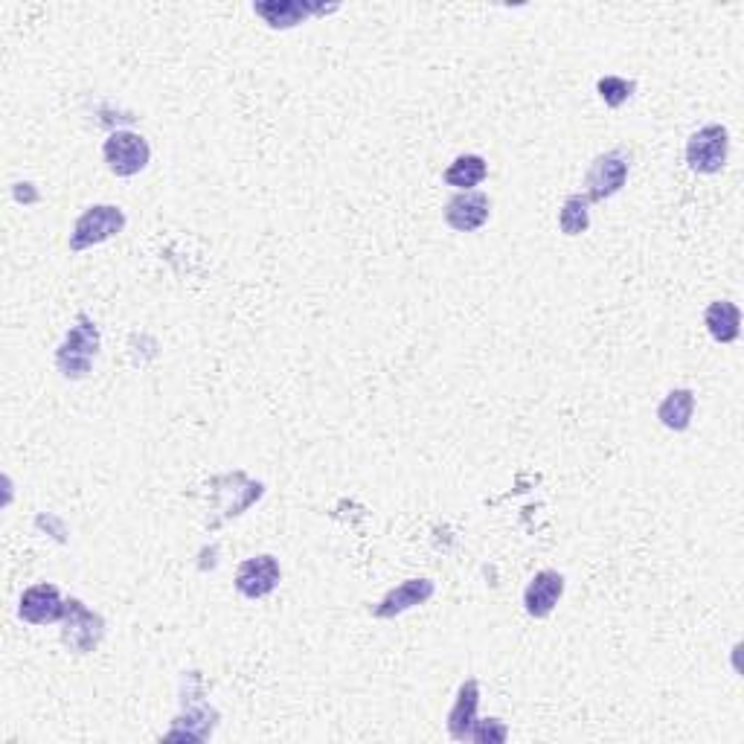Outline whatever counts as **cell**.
I'll list each match as a JSON object with an SVG mask.
<instances>
[{
    "label": "cell",
    "instance_id": "1",
    "mask_svg": "<svg viewBox=\"0 0 744 744\" xmlns=\"http://www.w3.org/2000/svg\"><path fill=\"white\" fill-rule=\"evenodd\" d=\"M99 355V329L91 317L76 315V324L56 349V367L65 378H85Z\"/></svg>",
    "mask_w": 744,
    "mask_h": 744
},
{
    "label": "cell",
    "instance_id": "2",
    "mask_svg": "<svg viewBox=\"0 0 744 744\" xmlns=\"http://www.w3.org/2000/svg\"><path fill=\"white\" fill-rule=\"evenodd\" d=\"M126 230V212L113 204H93L82 216L76 218L73 234H70V250L82 254V250L102 245V241L113 239L117 234Z\"/></svg>",
    "mask_w": 744,
    "mask_h": 744
},
{
    "label": "cell",
    "instance_id": "3",
    "mask_svg": "<svg viewBox=\"0 0 744 744\" xmlns=\"http://www.w3.org/2000/svg\"><path fill=\"white\" fill-rule=\"evenodd\" d=\"M106 637V623L82 599H68L61 617V643L76 654H88Z\"/></svg>",
    "mask_w": 744,
    "mask_h": 744
},
{
    "label": "cell",
    "instance_id": "4",
    "mask_svg": "<svg viewBox=\"0 0 744 744\" xmlns=\"http://www.w3.org/2000/svg\"><path fill=\"white\" fill-rule=\"evenodd\" d=\"M730 135L724 126H704L686 140V163L692 172L715 175L727 166Z\"/></svg>",
    "mask_w": 744,
    "mask_h": 744
},
{
    "label": "cell",
    "instance_id": "5",
    "mask_svg": "<svg viewBox=\"0 0 744 744\" xmlns=\"http://www.w3.org/2000/svg\"><path fill=\"white\" fill-rule=\"evenodd\" d=\"M102 158H106L108 169L117 178H135V175H140L149 166L151 149L143 135L113 131V135H108L106 146H102Z\"/></svg>",
    "mask_w": 744,
    "mask_h": 744
},
{
    "label": "cell",
    "instance_id": "6",
    "mask_svg": "<svg viewBox=\"0 0 744 744\" xmlns=\"http://www.w3.org/2000/svg\"><path fill=\"white\" fill-rule=\"evenodd\" d=\"M628 155L619 149L605 151L591 163L585 178V198L587 201H605L614 198L628 181Z\"/></svg>",
    "mask_w": 744,
    "mask_h": 744
},
{
    "label": "cell",
    "instance_id": "7",
    "mask_svg": "<svg viewBox=\"0 0 744 744\" xmlns=\"http://www.w3.org/2000/svg\"><path fill=\"white\" fill-rule=\"evenodd\" d=\"M254 12L271 30H291L315 16L338 12V7H324V3H309V0H268V3H254Z\"/></svg>",
    "mask_w": 744,
    "mask_h": 744
},
{
    "label": "cell",
    "instance_id": "8",
    "mask_svg": "<svg viewBox=\"0 0 744 744\" xmlns=\"http://www.w3.org/2000/svg\"><path fill=\"white\" fill-rule=\"evenodd\" d=\"M282 579L279 562L274 556H254L248 562L239 564L236 571V591L248 599H262V596L274 594Z\"/></svg>",
    "mask_w": 744,
    "mask_h": 744
},
{
    "label": "cell",
    "instance_id": "9",
    "mask_svg": "<svg viewBox=\"0 0 744 744\" xmlns=\"http://www.w3.org/2000/svg\"><path fill=\"white\" fill-rule=\"evenodd\" d=\"M65 608H68V602L61 599L59 587L47 585V582L27 587L21 594V602H18V614H21L23 623L30 625L59 623L65 617Z\"/></svg>",
    "mask_w": 744,
    "mask_h": 744
},
{
    "label": "cell",
    "instance_id": "10",
    "mask_svg": "<svg viewBox=\"0 0 744 744\" xmlns=\"http://www.w3.org/2000/svg\"><path fill=\"white\" fill-rule=\"evenodd\" d=\"M492 204L489 198L477 192V189H468V192H457L452 201L445 204V221L452 230L457 234H474L480 230L486 221H489Z\"/></svg>",
    "mask_w": 744,
    "mask_h": 744
},
{
    "label": "cell",
    "instance_id": "11",
    "mask_svg": "<svg viewBox=\"0 0 744 744\" xmlns=\"http://www.w3.org/2000/svg\"><path fill=\"white\" fill-rule=\"evenodd\" d=\"M564 596V576L558 571H542L529 579L524 591V608L529 617L547 619Z\"/></svg>",
    "mask_w": 744,
    "mask_h": 744
},
{
    "label": "cell",
    "instance_id": "12",
    "mask_svg": "<svg viewBox=\"0 0 744 744\" xmlns=\"http://www.w3.org/2000/svg\"><path fill=\"white\" fill-rule=\"evenodd\" d=\"M434 594H436V585L430 579H407V582H401V585L393 587L390 594L378 602L376 608H373V617H378V619L399 617V614H405V611L430 602V596Z\"/></svg>",
    "mask_w": 744,
    "mask_h": 744
},
{
    "label": "cell",
    "instance_id": "13",
    "mask_svg": "<svg viewBox=\"0 0 744 744\" xmlns=\"http://www.w3.org/2000/svg\"><path fill=\"white\" fill-rule=\"evenodd\" d=\"M477 707H480V684L468 677L466 684L457 690V701L448 713V733L457 742H466L468 733H472L474 722H477Z\"/></svg>",
    "mask_w": 744,
    "mask_h": 744
},
{
    "label": "cell",
    "instance_id": "14",
    "mask_svg": "<svg viewBox=\"0 0 744 744\" xmlns=\"http://www.w3.org/2000/svg\"><path fill=\"white\" fill-rule=\"evenodd\" d=\"M704 326L713 335V340H718V344H733L742 335V311H738L736 302L715 300L704 311Z\"/></svg>",
    "mask_w": 744,
    "mask_h": 744
},
{
    "label": "cell",
    "instance_id": "15",
    "mask_svg": "<svg viewBox=\"0 0 744 744\" xmlns=\"http://www.w3.org/2000/svg\"><path fill=\"white\" fill-rule=\"evenodd\" d=\"M692 414H695V393L690 387H677V390L666 393V399L657 407V419H661L663 428L686 430L692 425Z\"/></svg>",
    "mask_w": 744,
    "mask_h": 744
},
{
    "label": "cell",
    "instance_id": "16",
    "mask_svg": "<svg viewBox=\"0 0 744 744\" xmlns=\"http://www.w3.org/2000/svg\"><path fill=\"white\" fill-rule=\"evenodd\" d=\"M486 175H489V163L480 155H459L448 169H445V183L459 192H468L477 183L486 181Z\"/></svg>",
    "mask_w": 744,
    "mask_h": 744
},
{
    "label": "cell",
    "instance_id": "17",
    "mask_svg": "<svg viewBox=\"0 0 744 744\" xmlns=\"http://www.w3.org/2000/svg\"><path fill=\"white\" fill-rule=\"evenodd\" d=\"M558 227L564 236H582L591 227V201L585 196H571L562 204Z\"/></svg>",
    "mask_w": 744,
    "mask_h": 744
},
{
    "label": "cell",
    "instance_id": "18",
    "mask_svg": "<svg viewBox=\"0 0 744 744\" xmlns=\"http://www.w3.org/2000/svg\"><path fill=\"white\" fill-rule=\"evenodd\" d=\"M596 91H599V97H602V102H605V106L619 108L634 97L637 85H634L632 79H623V76H602L599 82H596Z\"/></svg>",
    "mask_w": 744,
    "mask_h": 744
},
{
    "label": "cell",
    "instance_id": "19",
    "mask_svg": "<svg viewBox=\"0 0 744 744\" xmlns=\"http://www.w3.org/2000/svg\"><path fill=\"white\" fill-rule=\"evenodd\" d=\"M509 738V730L504 722L497 718H486V722H474L472 733H468V742L477 744H504Z\"/></svg>",
    "mask_w": 744,
    "mask_h": 744
}]
</instances>
